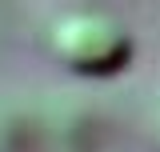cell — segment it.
Returning a JSON list of instances; mask_svg holds the SVG:
<instances>
[{
    "label": "cell",
    "instance_id": "6da1fadb",
    "mask_svg": "<svg viewBox=\"0 0 160 152\" xmlns=\"http://www.w3.org/2000/svg\"><path fill=\"white\" fill-rule=\"evenodd\" d=\"M52 56L76 76H116L136 52L132 32L108 12H68L48 32Z\"/></svg>",
    "mask_w": 160,
    "mask_h": 152
}]
</instances>
